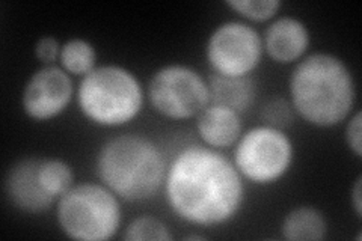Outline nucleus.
<instances>
[{
	"label": "nucleus",
	"instance_id": "1a4fd4ad",
	"mask_svg": "<svg viewBox=\"0 0 362 241\" xmlns=\"http://www.w3.org/2000/svg\"><path fill=\"white\" fill-rule=\"evenodd\" d=\"M73 97L71 76L61 66L44 65L26 82L21 94V107L33 121H52L66 110Z\"/></svg>",
	"mask_w": 362,
	"mask_h": 241
},
{
	"label": "nucleus",
	"instance_id": "6ab92c4d",
	"mask_svg": "<svg viewBox=\"0 0 362 241\" xmlns=\"http://www.w3.org/2000/svg\"><path fill=\"white\" fill-rule=\"evenodd\" d=\"M346 143L350 151H352L358 158L362 157V113L356 110L354 114H350V119L346 125Z\"/></svg>",
	"mask_w": 362,
	"mask_h": 241
},
{
	"label": "nucleus",
	"instance_id": "4be33fe9",
	"mask_svg": "<svg viewBox=\"0 0 362 241\" xmlns=\"http://www.w3.org/2000/svg\"><path fill=\"white\" fill-rule=\"evenodd\" d=\"M187 240H204V237H199V235H189L186 237Z\"/></svg>",
	"mask_w": 362,
	"mask_h": 241
},
{
	"label": "nucleus",
	"instance_id": "2eb2a0df",
	"mask_svg": "<svg viewBox=\"0 0 362 241\" xmlns=\"http://www.w3.org/2000/svg\"><path fill=\"white\" fill-rule=\"evenodd\" d=\"M59 62L62 70L70 76L85 77L97 66L95 47L83 38L68 40L61 47Z\"/></svg>",
	"mask_w": 362,
	"mask_h": 241
},
{
	"label": "nucleus",
	"instance_id": "f8f14e48",
	"mask_svg": "<svg viewBox=\"0 0 362 241\" xmlns=\"http://www.w3.org/2000/svg\"><path fill=\"white\" fill-rule=\"evenodd\" d=\"M242 130V114L214 102H210L197 117V131L202 143L219 151L235 145Z\"/></svg>",
	"mask_w": 362,
	"mask_h": 241
},
{
	"label": "nucleus",
	"instance_id": "9d476101",
	"mask_svg": "<svg viewBox=\"0 0 362 241\" xmlns=\"http://www.w3.org/2000/svg\"><path fill=\"white\" fill-rule=\"evenodd\" d=\"M40 163L41 157H26L6 172L5 194L9 204L21 213L42 214L56 205V201L44 189Z\"/></svg>",
	"mask_w": 362,
	"mask_h": 241
},
{
	"label": "nucleus",
	"instance_id": "412c9836",
	"mask_svg": "<svg viewBox=\"0 0 362 241\" xmlns=\"http://www.w3.org/2000/svg\"><path fill=\"white\" fill-rule=\"evenodd\" d=\"M350 202H352L356 217L361 219L362 216V177L361 175L356 177L352 189H350Z\"/></svg>",
	"mask_w": 362,
	"mask_h": 241
},
{
	"label": "nucleus",
	"instance_id": "20e7f679",
	"mask_svg": "<svg viewBox=\"0 0 362 241\" xmlns=\"http://www.w3.org/2000/svg\"><path fill=\"white\" fill-rule=\"evenodd\" d=\"M77 106L98 127H122L139 117L145 93L141 80L129 68L117 64L97 65L82 77L77 88Z\"/></svg>",
	"mask_w": 362,
	"mask_h": 241
},
{
	"label": "nucleus",
	"instance_id": "9b49d317",
	"mask_svg": "<svg viewBox=\"0 0 362 241\" xmlns=\"http://www.w3.org/2000/svg\"><path fill=\"white\" fill-rule=\"evenodd\" d=\"M311 44V33L305 23L293 16H282L267 26L263 49L272 61L282 65L296 62L305 56Z\"/></svg>",
	"mask_w": 362,
	"mask_h": 241
},
{
	"label": "nucleus",
	"instance_id": "a211bd4d",
	"mask_svg": "<svg viewBox=\"0 0 362 241\" xmlns=\"http://www.w3.org/2000/svg\"><path fill=\"white\" fill-rule=\"evenodd\" d=\"M225 5L247 21L257 23L274 18L282 8L281 0H226Z\"/></svg>",
	"mask_w": 362,
	"mask_h": 241
},
{
	"label": "nucleus",
	"instance_id": "aec40b11",
	"mask_svg": "<svg viewBox=\"0 0 362 241\" xmlns=\"http://www.w3.org/2000/svg\"><path fill=\"white\" fill-rule=\"evenodd\" d=\"M61 47L62 44H59L54 37H41L35 42V57L44 65H52L53 62L59 61Z\"/></svg>",
	"mask_w": 362,
	"mask_h": 241
},
{
	"label": "nucleus",
	"instance_id": "423d86ee",
	"mask_svg": "<svg viewBox=\"0 0 362 241\" xmlns=\"http://www.w3.org/2000/svg\"><path fill=\"white\" fill-rule=\"evenodd\" d=\"M293 160L294 145L290 136L263 124L240 136L233 163L243 180L257 186H269L287 175Z\"/></svg>",
	"mask_w": 362,
	"mask_h": 241
},
{
	"label": "nucleus",
	"instance_id": "f257e3e1",
	"mask_svg": "<svg viewBox=\"0 0 362 241\" xmlns=\"http://www.w3.org/2000/svg\"><path fill=\"white\" fill-rule=\"evenodd\" d=\"M163 190L180 221L202 228L230 223L245 204L240 172L233 160L207 145H189L175 154Z\"/></svg>",
	"mask_w": 362,
	"mask_h": 241
},
{
	"label": "nucleus",
	"instance_id": "0eeeda50",
	"mask_svg": "<svg viewBox=\"0 0 362 241\" xmlns=\"http://www.w3.org/2000/svg\"><path fill=\"white\" fill-rule=\"evenodd\" d=\"M146 97L157 113L174 121L197 118L210 105L209 82L183 64L158 68L150 78Z\"/></svg>",
	"mask_w": 362,
	"mask_h": 241
},
{
	"label": "nucleus",
	"instance_id": "7ed1b4c3",
	"mask_svg": "<svg viewBox=\"0 0 362 241\" xmlns=\"http://www.w3.org/2000/svg\"><path fill=\"white\" fill-rule=\"evenodd\" d=\"M166 170L162 149L141 134L113 136L95 157V174L101 184L127 202L154 198L163 189Z\"/></svg>",
	"mask_w": 362,
	"mask_h": 241
},
{
	"label": "nucleus",
	"instance_id": "6e6552de",
	"mask_svg": "<svg viewBox=\"0 0 362 241\" xmlns=\"http://www.w3.org/2000/svg\"><path fill=\"white\" fill-rule=\"evenodd\" d=\"M263 37L246 21H223L213 29L206 57L213 73L226 77L251 76L263 59Z\"/></svg>",
	"mask_w": 362,
	"mask_h": 241
},
{
	"label": "nucleus",
	"instance_id": "39448f33",
	"mask_svg": "<svg viewBox=\"0 0 362 241\" xmlns=\"http://www.w3.org/2000/svg\"><path fill=\"white\" fill-rule=\"evenodd\" d=\"M56 221L71 240H112L122 223L119 198L101 182L74 184L56 204Z\"/></svg>",
	"mask_w": 362,
	"mask_h": 241
},
{
	"label": "nucleus",
	"instance_id": "4468645a",
	"mask_svg": "<svg viewBox=\"0 0 362 241\" xmlns=\"http://www.w3.org/2000/svg\"><path fill=\"white\" fill-rule=\"evenodd\" d=\"M281 233L288 241H320L326 237L327 222L320 210L300 205L286 214Z\"/></svg>",
	"mask_w": 362,
	"mask_h": 241
},
{
	"label": "nucleus",
	"instance_id": "dca6fc26",
	"mask_svg": "<svg viewBox=\"0 0 362 241\" xmlns=\"http://www.w3.org/2000/svg\"><path fill=\"white\" fill-rule=\"evenodd\" d=\"M122 238L126 241H169L174 237L160 219L154 216H139L129 223Z\"/></svg>",
	"mask_w": 362,
	"mask_h": 241
},
{
	"label": "nucleus",
	"instance_id": "ddd939ff",
	"mask_svg": "<svg viewBox=\"0 0 362 241\" xmlns=\"http://www.w3.org/2000/svg\"><path fill=\"white\" fill-rule=\"evenodd\" d=\"M207 82L210 89V102L230 107L240 114L252 107L258 94L252 76L226 77L213 73Z\"/></svg>",
	"mask_w": 362,
	"mask_h": 241
},
{
	"label": "nucleus",
	"instance_id": "f3484780",
	"mask_svg": "<svg viewBox=\"0 0 362 241\" xmlns=\"http://www.w3.org/2000/svg\"><path fill=\"white\" fill-rule=\"evenodd\" d=\"M259 117L269 127L286 131L296 121V112H294L288 98L275 95L266 100L262 110H259Z\"/></svg>",
	"mask_w": 362,
	"mask_h": 241
},
{
	"label": "nucleus",
	"instance_id": "f03ea898",
	"mask_svg": "<svg viewBox=\"0 0 362 241\" xmlns=\"http://www.w3.org/2000/svg\"><path fill=\"white\" fill-rule=\"evenodd\" d=\"M290 102L314 127L332 129L346 121L356 102V82L337 54L315 52L302 57L290 76Z\"/></svg>",
	"mask_w": 362,
	"mask_h": 241
}]
</instances>
